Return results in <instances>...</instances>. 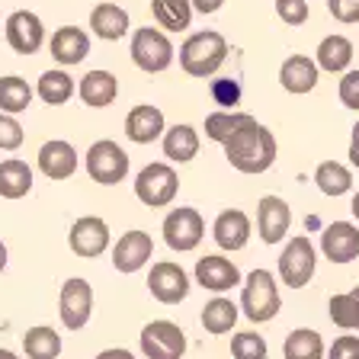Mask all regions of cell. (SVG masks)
<instances>
[{"mask_svg":"<svg viewBox=\"0 0 359 359\" xmlns=\"http://www.w3.org/2000/svg\"><path fill=\"white\" fill-rule=\"evenodd\" d=\"M224 157L228 164L241 173H263L276 161V138L266 126L247 112V119L234 128V135L224 142Z\"/></svg>","mask_w":359,"mask_h":359,"instance_id":"1","label":"cell"},{"mask_svg":"<svg viewBox=\"0 0 359 359\" xmlns=\"http://www.w3.org/2000/svg\"><path fill=\"white\" fill-rule=\"evenodd\" d=\"M224 58H228V42L215 29L196 32L180 48V65L189 77H212L224 65Z\"/></svg>","mask_w":359,"mask_h":359,"instance_id":"2","label":"cell"},{"mask_svg":"<svg viewBox=\"0 0 359 359\" xmlns=\"http://www.w3.org/2000/svg\"><path fill=\"white\" fill-rule=\"evenodd\" d=\"M241 308L254 324L273 321L279 311V285L269 269H254L247 276V285L241 292Z\"/></svg>","mask_w":359,"mask_h":359,"instance_id":"3","label":"cell"},{"mask_svg":"<svg viewBox=\"0 0 359 359\" xmlns=\"http://www.w3.org/2000/svg\"><path fill=\"white\" fill-rule=\"evenodd\" d=\"M177 170L170 164H148L135 177V196L148 205V209H164L177 196Z\"/></svg>","mask_w":359,"mask_h":359,"instance_id":"4","label":"cell"},{"mask_svg":"<svg viewBox=\"0 0 359 359\" xmlns=\"http://www.w3.org/2000/svg\"><path fill=\"white\" fill-rule=\"evenodd\" d=\"M87 173L93 183L116 187V183H122L128 173V154L116 142H109V138L93 142L87 151Z\"/></svg>","mask_w":359,"mask_h":359,"instance_id":"5","label":"cell"},{"mask_svg":"<svg viewBox=\"0 0 359 359\" xmlns=\"http://www.w3.org/2000/svg\"><path fill=\"white\" fill-rule=\"evenodd\" d=\"M132 61L148 74H161L173 61V45L161 29H135L132 36Z\"/></svg>","mask_w":359,"mask_h":359,"instance_id":"6","label":"cell"},{"mask_svg":"<svg viewBox=\"0 0 359 359\" xmlns=\"http://www.w3.org/2000/svg\"><path fill=\"white\" fill-rule=\"evenodd\" d=\"M142 353L148 359H180L187 353V337L173 321H151L142 330Z\"/></svg>","mask_w":359,"mask_h":359,"instance_id":"7","label":"cell"},{"mask_svg":"<svg viewBox=\"0 0 359 359\" xmlns=\"http://www.w3.org/2000/svg\"><path fill=\"white\" fill-rule=\"evenodd\" d=\"M202 234H205V222H202V215L196 209L183 205V209H173L170 215L164 218V241H167V247L180 250V254L199 247Z\"/></svg>","mask_w":359,"mask_h":359,"instance_id":"8","label":"cell"},{"mask_svg":"<svg viewBox=\"0 0 359 359\" xmlns=\"http://www.w3.org/2000/svg\"><path fill=\"white\" fill-rule=\"evenodd\" d=\"M314 247L308 238H292L285 244L283 257H279V276H283L285 285L292 289H302L308 285V279L314 276Z\"/></svg>","mask_w":359,"mask_h":359,"instance_id":"9","label":"cell"},{"mask_svg":"<svg viewBox=\"0 0 359 359\" xmlns=\"http://www.w3.org/2000/svg\"><path fill=\"white\" fill-rule=\"evenodd\" d=\"M148 289L157 302H164V305H177L189 295V279L183 273L180 263H170V260H161L154 263V269L148 273Z\"/></svg>","mask_w":359,"mask_h":359,"instance_id":"10","label":"cell"},{"mask_svg":"<svg viewBox=\"0 0 359 359\" xmlns=\"http://www.w3.org/2000/svg\"><path fill=\"white\" fill-rule=\"evenodd\" d=\"M67 244L74 250L77 257H100L109 247V224L97 215H87V218H77L71 224V234H67Z\"/></svg>","mask_w":359,"mask_h":359,"instance_id":"11","label":"cell"},{"mask_svg":"<svg viewBox=\"0 0 359 359\" xmlns=\"http://www.w3.org/2000/svg\"><path fill=\"white\" fill-rule=\"evenodd\" d=\"M90 308H93V289L87 279H67L61 285V321L67 330H81L90 321Z\"/></svg>","mask_w":359,"mask_h":359,"instance_id":"12","label":"cell"},{"mask_svg":"<svg viewBox=\"0 0 359 359\" xmlns=\"http://www.w3.org/2000/svg\"><path fill=\"white\" fill-rule=\"evenodd\" d=\"M7 42L16 55H36L45 42V26L36 13L29 10H16L7 20Z\"/></svg>","mask_w":359,"mask_h":359,"instance_id":"13","label":"cell"},{"mask_svg":"<svg viewBox=\"0 0 359 359\" xmlns=\"http://www.w3.org/2000/svg\"><path fill=\"white\" fill-rule=\"evenodd\" d=\"M321 250L330 263H350L359 257V228L350 222H334L321 234Z\"/></svg>","mask_w":359,"mask_h":359,"instance_id":"14","label":"cell"},{"mask_svg":"<svg viewBox=\"0 0 359 359\" xmlns=\"http://www.w3.org/2000/svg\"><path fill=\"white\" fill-rule=\"evenodd\" d=\"M154 254V241L144 231H128L119 238V244L112 247V263L119 273H138Z\"/></svg>","mask_w":359,"mask_h":359,"instance_id":"15","label":"cell"},{"mask_svg":"<svg viewBox=\"0 0 359 359\" xmlns=\"http://www.w3.org/2000/svg\"><path fill=\"white\" fill-rule=\"evenodd\" d=\"M292 224V212L285 205V199L279 196H263L260 205H257V228H260V238L266 244H279L283 234L289 231Z\"/></svg>","mask_w":359,"mask_h":359,"instance_id":"16","label":"cell"},{"mask_svg":"<svg viewBox=\"0 0 359 359\" xmlns=\"http://www.w3.org/2000/svg\"><path fill=\"white\" fill-rule=\"evenodd\" d=\"M196 283L209 292H228L241 283V273L231 260H224V257H218V254L202 257V260L196 263Z\"/></svg>","mask_w":359,"mask_h":359,"instance_id":"17","label":"cell"},{"mask_svg":"<svg viewBox=\"0 0 359 359\" xmlns=\"http://www.w3.org/2000/svg\"><path fill=\"white\" fill-rule=\"evenodd\" d=\"M318 71H321L318 61H311L308 55H289L279 67V83L289 93H308L318 83Z\"/></svg>","mask_w":359,"mask_h":359,"instance_id":"18","label":"cell"},{"mask_svg":"<svg viewBox=\"0 0 359 359\" xmlns=\"http://www.w3.org/2000/svg\"><path fill=\"white\" fill-rule=\"evenodd\" d=\"M161 132H164V112L157 106H135L126 116V135L135 144H151L154 138H161Z\"/></svg>","mask_w":359,"mask_h":359,"instance_id":"19","label":"cell"},{"mask_svg":"<svg viewBox=\"0 0 359 359\" xmlns=\"http://www.w3.org/2000/svg\"><path fill=\"white\" fill-rule=\"evenodd\" d=\"M39 170L48 180H67L77 170V151L67 142H45L39 151Z\"/></svg>","mask_w":359,"mask_h":359,"instance_id":"20","label":"cell"},{"mask_svg":"<svg viewBox=\"0 0 359 359\" xmlns=\"http://www.w3.org/2000/svg\"><path fill=\"white\" fill-rule=\"evenodd\" d=\"M212 234H215V244L222 250H241L247 244V238H250V218L241 209H228L215 218Z\"/></svg>","mask_w":359,"mask_h":359,"instance_id":"21","label":"cell"},{"mask_svg":"<svg viewBox=\"0 0 359 359\" xmlns=\"http://www.w3.org/2000/svg\"><path fill=\"white\" fill-rule=\"evenodd\" d=\"M90 55V39L77 26H61L52 36V58L61 65H77Z\"/></svg>","mask_w":359,"mask_h":359,"instance_id":"22","label":"cell"},{"mask_svg":"<svg viewBox=\"0 0 359 359\" xmlns=\"http://www.w3.org/2000/svg\"><path fill=\"white\" fill-rule=\"evenodd\" d=\"M90 29L106 42H116L128 32V13L116 4H97L93 13H90Z\"/></svg>","mask_w":359,"mask_h":359,"instance_id":"23","label":"cell"},{"mask_svg":"<svg viewBox=\"0 0 359 359\" xmlns=\"http://www.w3.org/2000/svg\"><path fill=\"white\" fill-rule=\"evenodd\" d=\"M116 93H119V83H116V77H112L109 71H90L81 81V100L87 106H93V109L112 106Z\"/></svg>","mask_w":359,"mask_h":359,"instance_id":"24","label":"cell"},{"mask_svg":"<svg viewBox=\"0 0 359 359\" xmlns=\"http://www.w3.org/2000/svg\"><path fill=\"white\" fill-rule=\"evenodd\" d=\"M32 189V170L26 161H4L0 164V196L4 199H22V196Z\"/></svg>","mask_w":359,"mask_h":359,"instance_id":"25","label":"cell"},{"mask_svg":"<svg viewBox=\"0 0 359 359\" xmlns=\"http://www.w3.org/2000/svg\"><path fill=\"white\" fill-rule=\"evenodd\" d=\"M353 61V42L346 36H327L318 45V67L330 71V74H340L346 71Z\"/></svg>","mask_w":359,"mask_h":359,"instance_id":"26","label":"cell"},{"mask_svg":"<svg viewBox=\"0 0 359 359\" xmlns=\"http://www.w3.org/2000/svg\"><path fill=\"white\" fill-rule=\"evenodd\" d=\"M196 151H199V135L193 126H173L164 132V154L177 164H187L193 161Z\"/></svg>","mask_w":359,"mask_h":359,"instance_id":"27","label":"cell"},{"mask_svg":"<svg viewBox=\"0 0 359 359\" xmlns=\"http://www.w3.org/2000/svg\"><path fill=\"white\" fill-rule=\"evenodd\" d=\"M151 13L161 22V29H189V20H193V4L189 0H151Z\"/></svg>","mask_w":359,"mask_h":359,"instance_id":"28","label":"cell"},{"mask_svg":"<svg viewBox=\"0 0 359 359\" xmlns=\"http://www.w3.org/2000/svg\"><path fill=\"white\" fill-rule=\"evenodd\" d=\"M283 356H285V359H321V356H324V340H321V334H318V330H308V327L292 330V334L285 337Z\"/></svg>","mask_w":359,"mask_h":359,"instance_id":"29","label":"cell"},{"mask_svg":"<svg viewBox=\"0 0 359 359\" xmlns=\"http://www.w3.org/2000/svg\"><path fill=\"white\" fill-rule=\"evenodd\" d=\"M234 324H238V308H234L231 299H212L202 308V327L209 334H228Z\"/></svg>","mask_w":359,"mask_h":359,"instance_id":"30","label":"cell"},{"mask_svg":"<svg viewBox=\"0 0 359 359\" xmlns=\"http://www.w3.org/2000/svg\"><path fill=\"white\" fill-rule=\"evenodd\" d=\"M22 350L29 359H58L61 353V337L52 327H29L22 337Z\"/></svg>","mask_w":359,"mask_h":359,"instance_id":"31","label":"cell"},{"mask_svg":"<svg viewBox=\"0 0 359 359\" xmlns=\"http://www.w3.org/2000/svg\"><path fill=\"white\" fill-rule=\"evenodd\" d=\"M314 183L321 189L324 196H344L350 193L353 187V177L344 164H337V161H324L318 170H314Z\"/></svg>","mask_w":359,"mask_h":359,"instance_id":"32","label":"cell"},{"mask_svg":"<svg viewBox=\"0 0 359 359\" xmlns=\"http://www.w3.org/2000/svg\"><path fill=\"white\" fill-rule=\"evenodd\" d=\"M39 97L48 106H61L74 97V81L65 74V71H45L39 77Z\"/></svg>","mask_w":359,"mask_h":359,"instance_id":"33","label":"cell"},{"mask_svg":"<svg viewBox=\"0 0 359 359\" xmlns=\"http://www.w3.org/2000/svg\"><path fill=\"white\" fill-rule=\"evenodd\" d=\"M32 103V87L22 77L10 74L0 77V109L4 112H22Z\"/></svg>","mask_w":359,"mask_h":359,"instance_id":"34","label":"cell"},{"mask_svg":"<svg viewBox=\"0 0 359 359\" xmlns=\"http://www.w3.org/2000/svg\"><path fill=\"white\" fill-rule=\"evenodd\" d=\"M330 321L344 330L359 327V299L353 292H344V295H334V299H330Z\"/></svg>","mask_w":359,"mask_h":359,"instance_id":"35","label":"cell"},{"mask_svg":"<svg viewBox=\"0 0 359 359\" xmlns=\"http://www.w3.org/2000/svg\"><path fill=\"white\" fill-rule=\"evenodd\" d=\"M244 119H247V112H212V116H205V135H209L212 142L224 144Z\"/></svg>","mask_w":359,"mask_h":359,"instance_id":"36","label":"cell"},{"mask_svg":"<svg viewBox=\"0 0 359 359\" xmlns=\"http://www.w3.org/2000/svg\"><path fill=\"white\" fill-rule=\"evenodd\" d=\"M231 356L234 359H266V340L254 330L231 337Z\"/></svg>","mask_w":359,"mask_h":359,"instance_id":"37","label":"cell"},{"mask_svg":"<svg viewBox=\"0 0 359 359\" xmlns=\"http://www.w3.org/2000/svg\"><path fill=\"white\" fill-rule=\"evenodd\" d=\"M22 144V126L13 119V112L0 109V148L4 151H16Z\"/></svg>","mask_w":359,"mask_h":359,"instance_id":"38","label":"cell"},{"mask_svg":"<svg viewBox=\"0 0 359 359\" xmlns=\"http://www.w3.org/2000/svg\"><path fill=\"white\" fill-rule=\"evenodd\" d=\"M276 13L289 26H302L308 20V4L305 0H276Z\"/></svg>","mask_w":359,"mask_h":359,"instance_id":"39","label":"cell"},{"mask_svg":"<svg viewBox=\"0 0 359 359\" xmlns=\"http://www.w3.org/2000/svg\"><path fill=\"white\" fill-rule=\"evenodd\" d=\"M212 97H215L218 106H238L241 83L238 81H212Z\"/></svg>","mask_w":359,"mask_h":359,"instance_id":"40","label":"cell"},{"mask_svg":"<svg viewBox=\"0 0 359 359\" xmlns=\"http://www.w3.org/2000/svg\"><path fill=\"white\" fill-rule=\"evenodd\" d=\"M340 103L346 109H359V71H346L340 81Z\"/></svg>","mask_w":359,"mask_h":359,"instance_id":"41","label":"cell"},{"mask_svg":"<svg viewBox=\"0 0 359 359\" xmlns=\"http://www.w3.org/2000/svg\"><path fill=\"white\" fill-rule=\"evenodd\" d=\"M327 10L340 22H359V0H327Z\"/></svg>","mask_w":359,"mask_h":359,"instance_id":"42","label":"cell"},{"mask_svg":"<svg viewBox=\"0 0 359 359\" xmlns=\"http://www.w3.org/2000/svg\"><path fill=\"white\" fill-rule=\"evenodd\" d=\"M327 359H359V337H340V340H334Z\"/></svg>","mask_w":359,"mask_h":359,"instance_id":"43","label":"cell"},{"mask_svg":"<svg viewBox=\"0 0 359 359\" xmlns=\"http://www.w3.org/2000/svg\"><path fill=\"white\" fill-rule=\"evenodd\" d=\"M189 4H193V7L199 10V13H215V10L222 7L224 0H189Z\"/></svg>","mask_w":359,"mask_h":359,"instance_id":"44","label":"cell"},{"mask_svg":"<svg viewBox=\"0 0 359 359\" xmlns=\"http://www.w3.org/2000/svg\"><path fill=\"white\" fill-rule=\"evenodd\" d=\"M350 161L353 167H359V122L353 126V142H350Z\"/></svg>","mask_w":359,"mask_h":359,"instance_id":"45","label":"cell"},{"mask_svg":"<svg viewBox=\"0 0 359 359\" xmlns=\"http://www.w3.org/2000/svg\"><path fill=\"white\" fill-rule=\"evenodd\" d=\"M97 359H135V356L128 350H106V353H100Z\"/></svg>","mask_w":359,"mask_h":359,"instance_id":"46","label":"cell"},{"mask_svg":"<svg viewBox=\"0 0 359 359\" xmlns=\"http://www.w3.org/2000/svg\"><path fill=\"white\" fill-rule=\"evenodd\" d=\"M4 266H7V247L0 244V273H4Z\"/></svg>","mask_w":359,"mask_h":359,"instance_id":"47","label":"cell"},{"mask_svg":"<svg viewBox=\"0 0 359 359\" xmlns=\"http://www.w3.org/2000/svg\"><path fill=\"white\" fill-rule=\"evenodd\" d=\"M350 209H353V215H356V218H359V193H356V196H353V205H350Z\"/></svg>","mask_w":359,"mask_h":359,"instance_id":"48","label":"cell"},{"mask_svg":"<svg viewBox=\"0 0 359 359\" xmlns=\"http://www.w3.org/2000/svg\"><path fill=\"white\" fill-rule=\"evenodd\" d=\"M0 359H20L16 353H10V350H0Z\"/></svg>","mask_w":359,"mask_h":359,"instance_id":"49","label":"cell"},{"mask_svg":"<svg viewBox=\"0 0 359 359\" xmlns=\"http://www.w3.org/2000/svg\"><path fill=\"white\" fill-rule=\"evenodd\" d=\"M353 295H356V299H359V285H356V289H353Z\"/></svg>","mask_w":359,"mask_h":359,"instance_id":"50","label":"cell"}]
</instances>
